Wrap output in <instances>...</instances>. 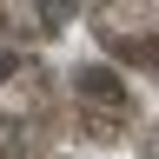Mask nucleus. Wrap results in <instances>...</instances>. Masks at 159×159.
<instances>
[{
	"instance_id": "1",
	"label": "nucleus",
	"mask_w": 159,
	"mask_h": 159,
	"mask_svg": "<svg viewBox=\"0 0 159 159\" xmlns=\"http://www.w3.org/2000/svg\"><path fill=\"white\" fill-rule=\"evenodd\" d=\"M80 99H93V106H126V86H119L113 66H80Z\"/></svg>"
},
{
	"instance_id": "2",
	"label": "nucleus",
	"mask_w": 159,
	"mask_h": 159,
	"mask_svg": "<svg viewBox=\"0 0 159 159\" xmlns=\"http://www.w3.org/2000/svg\"><path fill=\"white\" fill-rule=\"evenodd\" d=\"M66 7H73V0H47V13H53V20H60V13H66Z\"/></svg>"
},
{
	"instance_id": "3",
	"label": "nucleus",
	"mask_w": 159,
	"mask_h": 159,
	"mask_svg": "<svg viewBox=\"0 0 159 159\" xmlns=\"http://www.w3.org/2000/svg\"><path fill=\"white\" fill-rule=\"evenodd\" d=\"M7 73H13V53H0V80H7Z\"/></svg>"
}]
</instances>
